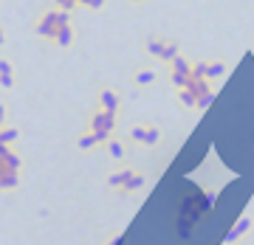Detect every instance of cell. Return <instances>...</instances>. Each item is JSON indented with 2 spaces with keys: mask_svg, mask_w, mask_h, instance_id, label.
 I'll use <instances>...</instances> for the list:
<instances>
[{
  "mask_svg": "<svg viewBox=\"0 0 254 245\" xmlns=\"http://www.w3.org/2000/svg\"><path fill=\"white\" fill-rule=\"evenodd\" d=\"M110 124H113L110 115H99V118L93 121V127H96V138H105V135L110 132Z\"/></svg>",
  "mask_w": 254,
  "mask_h": 245,
  "instance_id": "1",
  "label": "cell"
},
{
  "mask_svg": "<svg viewBox=\"0 0 254 245\" xmlns=\"http://www.w3.org/2000/svg\"><path fill=\"white\" fill-rule=\"evenodd\" d=\"M54 37L60 40V45H68V43H71V29H68V23L65 26H60V29L54 31Z\"/></svg>",
  "mask_w": 254,
  "mask_h": 245,
  "instance_id": "2",
  "label": "cell"
},
{
  "mask_svg": "<svg viewBox=\"0 0 254 245\" xmlns=\"http://www.w3.org/2000/svg\"><path fill=\"white\" fill-rule=\"evenodd\" d=\"M15 138H17V130H15V127L0 132V144H9V141H15Z\"/></svg>",
  "mask_w": 254,
  "mask_h": 245,
  "instance_id": "3",
  "label": "cell"
},
{
  "mask_svg": "<svg viewBox=\"0 0 254 245\" xmlns=\"http://www.w3.org/2000/svg\"><path fill=\"white\" fill-rule=\"evenodd\" d=\"M0 85H3V87H12V85H15V76H12V73H0Z\"/></svg>",
  "mask_w": 254,
  "mask_h": 245,
  "instance_id": "4",
  "label": "cell"
},
{
  "mask_svg": "<svg viewBox=\"0 0 254 245\" xmlns=\"http://www.w3.org/2000/svg\"><path fill=\"white\" fill-rule=\"evenodd\" d=\"M102 101H105V107H107V110H113V104H116V96H113V93H105V96H102Z\"/></svg>",
  "mask_w": 254,
  "mask_h": 245,
  "instance_id": "5",
  "label": "cell"
},
{
  "mask_svg": "<svg viewBox=\"0 0 254 245\" xmlns=\"http://www.w3.org/2000/svg\"><path fill=\"white\" fill-rule=\"evenodd\" d=\"M93 141H96V135H85V138H82V141H79V144H82V147H90Z\"/></svg>",
  "mask_w": 254,
  "mask_h": 245,
  "instance_id": "6",
  "label": "cell"
},
{
  "mask_svg": "<svg viewBox=\"0 0 254 245\" xmlns=\"http://www.w3.org/2000/svg\"><path fill=\"white\" fill-rule=\"evenodd\" d=\"M0 73H12V65L6 59H0Z\"/></svg>",
  "mask_w": 254,
  "mask_h": 245,
  "instance_id": "7",
  "label": "cell"
},
{
  "mask_svg": "<svg viewBox=\"0 0 254 245\" xmlns=\"http://www.w3.org/2000/svg\"><path fill=\"white\" fill-rule=\"evenodd\" d=\"M0 121H3V107H0Z\"/></svg>",
  "mask_w": 254,
  "mask_h": 245,
  "instance_id": "8",
  "label": "cell"
},
{
  "mask_svg": "<svg viewBox=\"0 0 254 245\" xmlns=\"http://www.w3.org/2000/svg\"><path fill=\"white\" fill-rule=\"evenodd\" d=\"M0 43H3V31H0Z\"/></svg>",
  "mask_w": 254,
  "mask_h": 245,
  "instance_id": "9",
  "label": "cell"
}]
</instances>
